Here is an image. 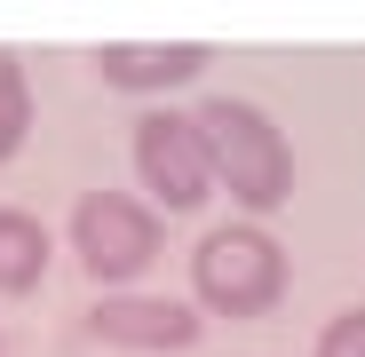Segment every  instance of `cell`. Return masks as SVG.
I'll use <instances>...</instances> for the list:
<instances>
[{
	"mask_svg": "<svg viewBox=\"0 0 365 357\" xmlns=\"http://www.w3.org/2000/svg\"><path fill=\"white\" fill-rule=\"evenodd\" d=\"M48 254H56V238L40 230V214L0 207V294H32L48 278Z\"/></svg>",
	"mask_w": 365,
	"mask_h": 357,
	"instance_id": "obj_7",
	"label": "cell"
},
{
	"mask_svg": "<svg viewBox=\"0 0 365 357\" xmlns=\"http://www.w3.org/2000/svg\"><path fill=\"white\" fill-rule=\"evenodd\" d=\"M24 135H32V80H24V56L0 48V159H16Z\"/></svg>",
	"mask_w": 365,
	"mask_h": 357,
	"instance_id": "obj_8",
	"label": "cell"
},
{
	"mask_svg": "<svg viewBox=\"0 0 365 357\" xmlns=\"http://www.w3.org/2000/svg\"><path fill=\"white\" fill-rule=\"evenodd\" d=\"M191 294L215 318H262L286 294V247L262 222H222L191 247Z\"/></svg>",
	"mask_w": 365,
	"mask_h": 357,
	"instance_id": "obj_2",
	"label": "cell"
},
{
	"mask_svg": "<svg viewBox=\"0 0 365 357\" xmlns=\"http://www.w3.org/2000/svg\"><path fill=\"white\" fill-rule=\"evenodd\" d=\"M159 238H167V222L135 191H88L72 207V254H80V270L96 286H128L135 270H151L159 262Z\"/></svg>",
	"mask_w": 365,
	"mask_h": 357,
	"instance_id": "obj_3",
	"label": "cell"
},
{
	"mask_svg": "<svg viewBox=\"0 0 365 357\" xmlns=\"http://www.w3.org/2000/svg\"><path fill=\"white\" fill-rule=\"evenodd\" d=\"M191 119H199L207 159H215V191H230V207L270 214V207L294 199V143H286V128H278L262 103H247V95H207Z\"/></svg>",
	"mask_w": 365,
	"mask_h": 357,
	"instance_id": "obj_1",
	"label": "cell"
},
{
	"mask_svg": "<svg viewBox=\"0 0 365 357\" xmlns=\"http://www.w3.org/2000/svg\"><path fill=\"white\" fill-rule=\"evenodd\" d=\"M318 357H365V310H341V318L318 333Z\"/></svg>",
	"mask_w": 365,
	"mask_h": 357,
	"instance_id": "obj_9",
	"label": "cell"
},
{
	"mask_svg": "<svg viewBox=\"0 0 365 357\" xmlns=\"http://www.w3.org/2000/svg\"><path fill=\"white\" fill-rule=\"evenodd\" d=\"M88 333L111 349H143V357H175L199 341V302H167V294H103L88 310Z\"/></svg>",
	"mask_w": 365,
	"mask_h": 357,
	"instance_id": "obj_5",
	"label": "cell"
},
{
	"mask_svg": "<svg viewBox=\"0 0 365 357\" xmlns=\"http://www.w3.org/2000/svg\"><path fill=\"white\" fill-rule=\"evenodd\" d=\"M135 183L151 207L167 214H199L215 199V159H207V135L191 111H143L135 119Z\"/></svg>",
	"mask_w": 365,
	"mask_h": 357,
	"instance_id": "obj_4",
	"label": "cell"
},
{
	"mask_svg": "<svg viewBox=\"0 0 365 357\" xmlns=\"http://www.w3.org/2000/svg\"><path fill=\"white\" fill-rule=\"evenodd\" d=\"M215 48L207 40H103L96 48V80L119 95H167L182 80H207Z\"/></svg>",
	"mask_w": 365,
	"mask_h": 357,
	"instance_id": "obj_6",
	"label": "cell"
}]
</instances>
